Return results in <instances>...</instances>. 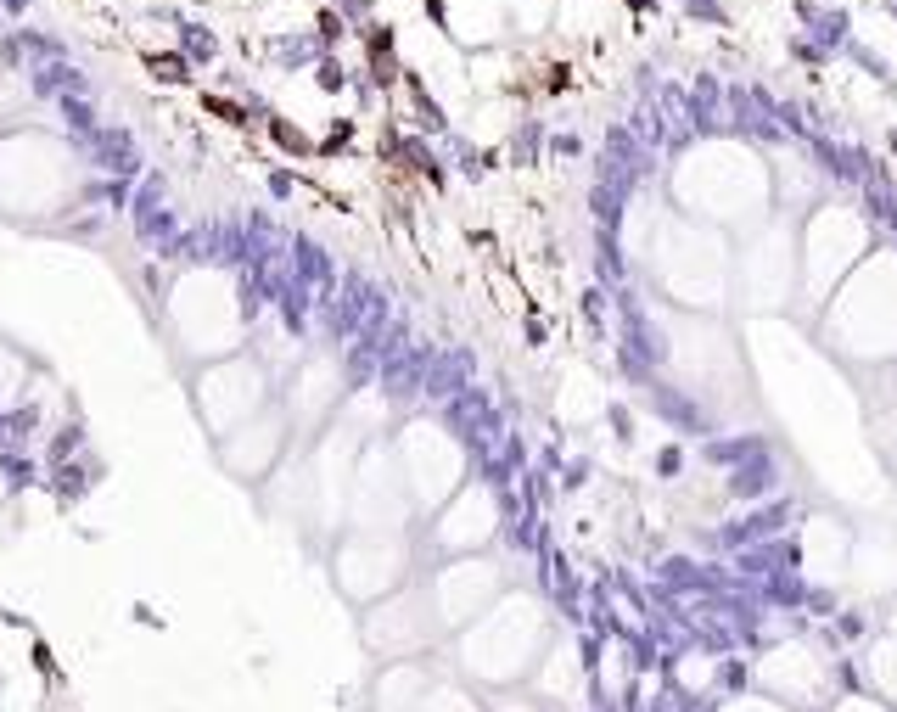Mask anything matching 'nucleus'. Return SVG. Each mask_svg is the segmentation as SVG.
Segmentation results:
<instances>
[{"instance_id": "obj_2", "label": "nucleus", "mask_w": 897, "mask_h": 712, "mask_svg": "<svg viewBox=\"0 0 897 712\" xmlns=\"http://www.w3.org/2000/svg\"><path fill=\"white\" fill-rule=\"evenodd\" d=\"M0 471H6V483H12V488H23L34 477V466L23 455H12V449H0Z\"/></svg>"}, {"instance_id": "obj_1", "label": "nucleus", "mask_w": 897, "mask_h": 712, "mask_svg": "<svg viewBox=\"0 0 897 712\" xmlns=\"http://www.w3.org/2000/svg\"><path fill=\"white\" fill-rule=\"evenodd\" d=\"M29 662H34V673H40V684L45 690H62V668H57V651H51V645L45 640H29Z\"/></svg>"}, {"instance_id": "obj_3", "label": "nucleus", "mask_w": 897, "mask_h": 712, "mask_svg": "<svg viewBox=\"0 0 897 712\" xmlns=\"http://www.w3.org/2000/svg\"><path fill=\"white\" fill-rule=\"evenodd\" d=\"M57 712H68V707H57Z\"/></svg>"}]
</instances>
